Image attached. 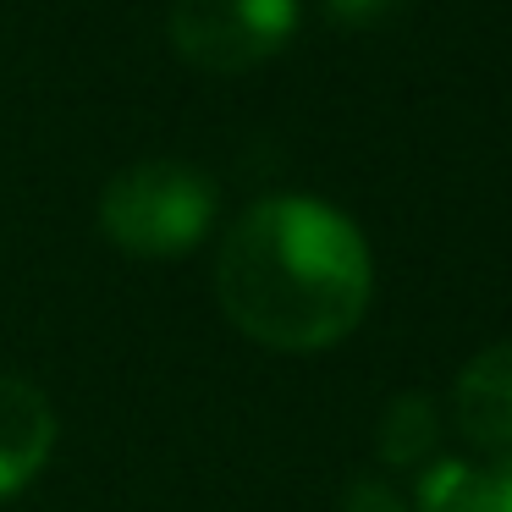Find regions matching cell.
<instances>
[{
  "label": "cell",
  "mask_w": 512,
  "mask_h": 512,
  "mask_svg": "<svg viewBox=\"0 0 512 512\" xmlns=\"http://www.w3.org/2000/svg\"><path fill=\"white\" fill-rule=\"evenodd\" d=\"M419 512H512V474L446 457L419 479Z\"/></svg>",
  "instance_id": "8992f818"
},
{
  "label": "cell",
  "mask_w": 512,
  "mask_h": 512,
  "mask_svg": "<svg viewBox=\"0 0 512 512\" xmlns=\"http://www.w3.org/2000/svg\"><path fill=\"white\" fill-rule=\"evenodd\" d=\"M342 512H408V507H402V496L391 485H380V479H358V485H347Z\"/></svg>",
  "instance_id": "ba28073f"
},
{
  "label": "cell",
  "mask_w": 512,
  "mask_h": 512,
  "mask_svg": "<svg viewBox=\"0 0 512 512\" xmlns=\"http://www.w3.org/2000/svg\"><path fill=\"white\" fill-rule=\"evenodd\" d=\"M325 6H331L336 23L364 28V23H380V17H391V12L402 6V0H325Z\"/></svg>",
  "instance_id": "9c48e42d"
},
{
  "label": "cell",
  "mask_w": 512,
  "mask_h": 512,
  "mask_svg": "<svg viewBox=\"0 0 512 512\" xmlns=\"http://www.w3.org/2000/svg\"><path fill=\"white\" fill-rule=\"evenodd\" d=\"M171 45L199 72H248L298 34V0H171Z\"/></svg>",
  "instance_id": "3957f363"
},
{
  "label": "cell",
  "mask_w": 512,
  "mask_h": 512,
  "mask_svg": "<svg viewBox=\"0 0 512 512\" xmlns=\"http://www.w3.org/2000/svg\"><path fill=\"white\" fill-rule=\"evenodd\" d=\"M56 452V408L23 375H0V501L17 496Z\"/></svg>",
  "instance_id": "5b68a950"
},
{
  "label": "cell",
  "mask_w": 512,
  "mask_h": 512,
  "mask_svg": "<svg viewBox=\"0 0 512 512\" xmlns=\"http://www.w3.org/2000/svg\"><path fill=\"white\" fill-rule=\"evenodd\" d=\"M435 435H441V424H435V408L424 397L386 402V413L375 424V441L386 463H419L424 452H435Z\"/></svg>",
  "instance_id": "52a82bcc"
},
{
  "label": "cell",
  "mask_w": 512,
  "mask_h": 512,
  "mask_svg": "<svg viewBox=\"0 0 512 512\" xmlns=\"http://www.w3.org/2000/svg\"><path fill=\"white\" fill-rule=\"evenodd\" d=\"M375 265L342 210L303 193L259 199L237 215L215 259L226 320L276 353H320L369 309Z\"/></svg>",
  "instance_id": "6da1fadb"
},
{
  "label": "cell",
  "mask_w": 512,
  "mask_h": 512,
  "mask_svg": "<svg viewBox=\"0 0 512 512\" xmlns=\"http://www.w3.org/2000/svg\"><path fill=\"white\" fill-rule=\"evenodd\" d=\"M457 430L490 468L512 474V342L479 353L457 375Z\"/></svg>",
  "instance_id": "277c9868"
},
{
  "label": "cell",
  "mask_w": 512,
  "mask_h": 512,
  "mask_svg": "<svg viewBox=\"0 0 512 512\" xmlns=\"http://www.w3.org/2000/svg\"><path fill=\"white\" fill-rule=\"evenodd\" d=\"M215 182L182 160H138L100 193V232L122 254L177 259L210 232Z\"/></svg>",
  "instance_id": "7a4b0ae2"
}]
</instances>
